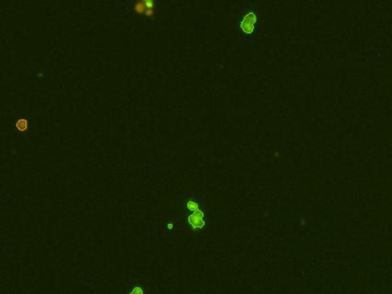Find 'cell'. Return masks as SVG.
I'll list each match as a JSON object with an SVG mask.
<instances>
[{
    "label": "cell",
    "instance_id": "1",
    "mask_svg": "<svg viewBox=\"0 0 392 294\" xmlns=\"http://www.w3.org/2000/svg\"><path fill=\"white\" fill-rule=\"evenodd\" d=\"M256 23H257V15L254 14L253 12H250L244 16L242 21H240L239 26L245 33H252L254 28H256Z\"/></svg>",
    "mask_w": 392,
    "mask_h": 294
},
{
    "label": "cell",
    "instance_id": "2",
    "mask_svg": "<svg viewBox=\"0 0 392 294\" xmlns=\"http://www.w3.org/2000/svg\"><path fill=\"white\" fill-rule=\"evenodd\" d=\"M133 9H135V12L138 13V14L151 16L153 15L154 13V2L150 1V0H147V1L135 2V4H133Z\"/></svg>",
    "mask_w": 392,
    "mask_h": 294
},
{
    "label": "cell",
    "instance_id": "3",
    "mask_svg": "<svg viewBox=\"0 0 392 294\" xmlns=\"http://www.w3.org/2000/svg\"><path fill=\"white\" fill-rule=\"evenodd\" d=\"M189 223L190 225L194 229H202L204 225H205V219H204V213L202 210H197V212H193L189 216Z\"/></svg>",
    "mask_w": 392,
    "mask_h": 294
},
{
    "label": "cell",
    "instance_id": "4",
    "mask_svg": "<svg viewBox=\"0 0 392 294\" xmlns=\"http://www.w3.org/2000/svg\"><path fill=\"white\" fill-rule=\"evenodd\" d=\"M26 126H28V121H26V120H25V119L19 120L18 123H16V128H18V130H21V131H23V130H26Z\"/></svg>",
    "mask_w": 392,
    "mask_h": 294
},
{
    "label": "cell",
    "instance_id": "5",
    "mask_svg": "<svg viewBox=\"0 0 392 294\" xmlns=\"http://www.w3.org/2000/svg\"><path fill=\"white\" fill-rule=\"evenodd\" d=\"M186 208L191 210V212H197V210H199V207H198V203L194 202V201H187L186 202Z\"/></svg>",
    "mask_w": 392,
    "mask_h": 294
},
{
    "label": "cell",
    "instance_id": "6",
    "mask_svg": "<svg viewBox=\"0 0 392 294\" xmlns=\"http://www.w3.org/2000/svg\"><path fill=\"white\" fill-rule=\"evenodd\" d=\"M130 294H143V290L140 289V287L137 286L131 291V292H130Z\"/></svg>",
    "mask_w": 392,
    "mask_h": 294
}]
</instances>
